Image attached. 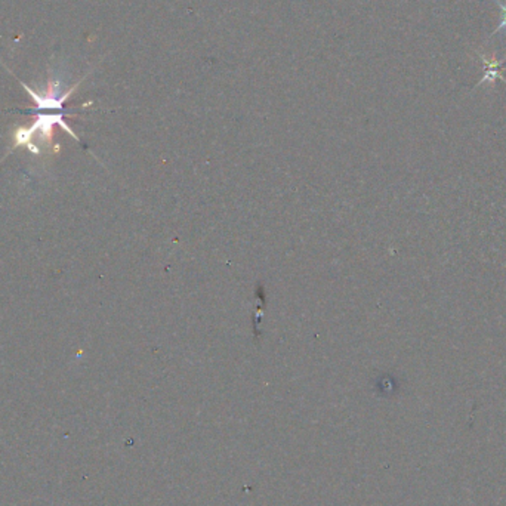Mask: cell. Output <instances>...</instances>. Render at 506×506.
Wrapping results in <instances>:
<instances>
[{
    "instance_id": "obj_2",
    "label": "cell",
    "mask_w": 506,
    "mask_h": 506,
    "mask_svg": "<svg viewBox=\"0 0 506 506\" xmlns=\"http://www.w3.org/2000/svg\"><path fill=\"white\" fill-rule=\"evenodd\" d=\"M496 3L500 6V9H502V21H500V24H499V27L496 28V31H500V30H505L506 28V2L503 3V2H500V0H496ZM496 31H494V33H496Z\"/></svg>"
},
{
    "instance_id": "obj_1",
    "label": "cell",
    "mask_w": 506,
    "mask_h": 506,
    "mask_svg": "<svg viewBox=\"0 0 506 506\" xmlns=\"http://www.w3.org/2000/svg\"><path fill=\"white\" fill-rule=\"evenodd\" d=\"M481 60H482V62L486 64V73H484V78H482V82H484V81L493 82V81H496V78H502V81H505V78L500 74V62L502 61H496V60L489 61L487 56H484V55L481 56Z\"/></svg>"
}]
</instances>
